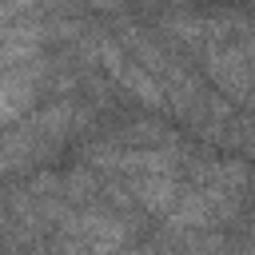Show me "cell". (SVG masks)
I'll return each instance as SVG.
<instances>
[{
  "instance_id": "cell-6",
  "label": "cell",
  "mask_w": 255,
  "mask_h": 255,
  "mask_svg": "<svg viewBox=\"0 0 255 255\" xmlns=\"http://www.w3.org/2000/svg\"><path fill=\"white\" fill-rule=\"evenodd\" d=\"M28 104H32V76L4 72V84H0V108H4V120H16Z\"/></svg>"
},
{
  "instance_id": "cell-2",
  "label": "cell",
  "mask_w": 255,
  "mask_h": 255,
  "mask_svg": "<svg viewBox=\"0 0 255 255\" xmlns=\"http://www.w3.org/2000/svg\"><path fill=\"white\" fill-rule=\"evenodd\" d=\"M64 227L92 251V255H120L124 243H128V227L108 215V211H80V215H68Z\"/></svg>"
},
{
  "instance_id": "cell-4",
  "label": "cell",
  "mask_w": 255,
  "mask_h": 255,
  "mask_svg": "<svg viewBox=\"0 0 255 255\" xmlns=\"http://www.w3.org/2000/svg\"><path fill=\"white\" fill-rule=\"evenodd\" d=\"M215 223V211H211V203H207V195L203 191H183L179 195V203H175V211L167 215V227H175V231H207Z\"/></svg>"
},
{
  "instance_id": "cell-7",
  "label": "cell",
  "mask_w": 255,
  "mask_h": 255,
  "mask_svg": "<svg viewBox=\"0 0 255 255\" xmlns=\"http://www.w3.org/2000/svg\"><path fill=\"white\" fill-rule=\"evenodd\" d=\"M96 191V179L88 175V171H72L68 179H64V195H72V199H88Z\"/></svg>"
},
{
  "instance_id": "cell-1",
  "label": "cell",
  "mask_w": 255,
  "mask_h": 255,
  "mask_svg": "<svg viewBox=\"0 0 255 255\" xmlns=\"http://www.w3.org/2000/svg\"><path fill=\"white\" fill-rule=\"evenodd\" d=\"M207 72H211V80L227 92V96H235V100H243L247 92H251V84H255V40H243V44H207Z\"/></svg>"
},
{
  "instance_id": "cell-8",
  "label": "cell",
  "mask_w": 255,
  "mask_h": 255,
  "mask_svg": "<svg viewBox=\"0 0 255 255\" xmlns=\"http://www.w3.org/2000/svg\"><path fill=\"white\" fill-rule=\"evenodd\" d=\"M251 255H255V247H251Z\"/></svg>"
},
{
  "instance_id": "cell-5",
  "label": "cell",
  "mask_w": 255,
  "mask_h": 255,
  "mask_svg": "<svg viewBox=\"0 0 255 255\" xmlns=\"http://www.w3.org/2000/svg\"><path fill=\"white\" fill-rule=\"evenodd\" d=\"M120 84H124L131 96H139L147 108H163V104H167V88H163V84H159L143 64H128V68H124V76H120Z\"/></svg>"
},
{
  "instance_id": "cell-3",
  "label": "cell",
  "mask_w": 255,
  "mask_h": 255,
  "mask_svg": "<svg viewBox=\"0 0 255 255\" xmlns=\"http://www.w3.org/2000/svg\"><path fill=\"white\" fill-rule=\"evenodd\" d=\"M131 195H135V203L147 207L151 215H171L183 191H179L175 175H139V179L131 183Z\"/></svg>"
}]
</instances>
